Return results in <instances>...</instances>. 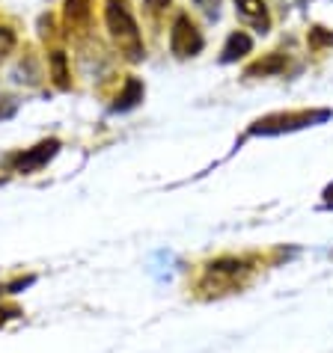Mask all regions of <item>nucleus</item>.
<instances>
[{
  "mask_svg": "<svg viewBox=\"0 0 333 353\" xmlns=\"http://www.w3.org/2000/svg\"><path fill=\"white\" fill-rule=\"evenodd\" d=\"M104 18H107V27L116 39V45L122 48L131 60H140L143 57V42H140V33H137V21L131 18L125 0H107V9H104Z\"/></svg>",
  "mask_w": 333,
  "mask_h": 353,
  "instance_id": "f257e3e1",
  "label": "nucleus"
},
{
  "mask_svg": "<svg viewBox=\"0 0 333 353\" xmlns=\"http://www.w3.org/2000/svg\"><path fill=\"white\" fill-rule=\"evenodd\" d=\"M327 110L321 113H289V116H268V119H259L253 125V134H280V131H295L303 128V125H312V122H321L327 119Z\"/></svg>",
  "mask_w": 333,
  "mask_h": 353,
  "instance_id": "f03ea898",
  "label": "nucleus"
},
{
  "mask_svg": "<svg viewBox=\"0 0 333 353\" xmlns=\"http://www.w3.org/2000/svg\"><path fill=\"white\" fill-rule=\"evenodd\" d=\"M170 48H173L175 57H193L202 48V36H200L197 27L191 24L188 15L175 18V24H173V30H170Z\"/></svg>",
  "mask_w": 333,
  "mask_h": 353,
  "instance_id": "7ed1b4c3",
  "label": "nucleus"
},
{
  "mask_svg": "<svg viewBox=\"0 0 333 353\" xmlns=\"http://www.w3.org/2000/svg\"><path fill=\"white\" fill-rule=\"evenodd\" d=\"M247 270V264L238 261V259H220V261H211L209 270H205V282L202 285L209 288L214 282V288H232V282Z\"/></svg>",
  "mask_w": 333,
  "mask_h": 353,
  "instance_id": "20e7f679",
  "label": "nucleus"
},
{
  "mask_svg": "<svg viewBox=\"0 0 333 353\" xmlns=\"http://www.w3.org/2000/svg\"><path fill=\"white\" fill-rule=\"evenodd\" d=\"M54 152H57V140H48V143H42V145H36L33 152H27V154H21L15 163H18V170L21 172H33V170H39L45 161H51L54 158Z\"/></svg>",
  "mask_w": 333,
  "mask_h": 353,
  "instance_id": "39448f33",
  "label": "nucleus"
},
{
  "mask_svg": "<svg viewBox=\"0 0 333 353\" xmlns=\"http://www.w3.org/2000/svg\"><path fill=\"white\" fill-rule=\"evenodd\" d=\"M250 48H253V39L247 33H241V30L232 33L227 48H223V63H232V60H238V57L250 54Z\"/></svg>",
  "mask_w": 333,
  "mask_h": 353,
  "instance_id": "423d86ee",
  "label": "nucleus"
},
{
  "mask_svg": "<svg viewBox=\"0 0 333 353\" xmlns=\"http://www.w3.org/2000/svg\"><path fill=\"white\" fill-rule=\"evenodd\" d=\"M238 9L241 15L247 18V21H253L259 27L262 33L268 30V15H265V6H262V0H238Z\"/></svg>",
  "mask_w": 333,
  "mask_h": 353,
  "instance_id": "0eeeda50",
  "label": "nucleus"
},
{
  "mask_svg": "<svg viewBox=\"0 0 333 353\" xmlns=\"http://www.w3.org/2000/svg\"><path fill=\"white\" fill-rule=\"evenodd\" d=\"M137 101H143V83L140 81H129L125 83V92L116 98V110H131Z\"/></svg>",
  "mask_w": 333,
  "mask_h": 353,
  "instance_id": "6e6552de",
  "label": "nucleus"
},
{
  "mask_svg": "<svg viewBox=\"0 0 333 353\" xmlns=\"http://www.w3.org/2000/svg\"><path fill=\"white\" fill-rule=\"evenodd\" d=\"M283 65H286V57H283V54H271L268 60H259L256 65H250V68H247V74H250V77H256V74H262V77H265V74L280 72Z\"/></svg>",
  "mask_w": 333,
  "mask_h": 353,
  "instance_id": "1a4fd4ad",
  "label": "nucleus"
},
{
  "mask_svg": "<svg viewBox=\"0 0 333 353\" xmlns=\"http://www.w3.org/2000/svg\"><path fill=\"white\" fill-rule=\"evenodd\" d=\"M51 72H54V81H57V86H68L66 54H63V51H54V54H51Z\"/></svg>",
  "mask_w": 333,
  "mask_h": 353,
  "instance_id": "9d476101",
  "label": "nucleus"
},
{
  "mask_svg": "<svg viewBox=\"0 0 333 353\" xmlns=\"http://www.w3.org/2000/svg\"><path fill=\"white\" fill-rule=\"evenodd\" d=\"M90 3L93 0H68L66 3V12H68V21H86V15H90Z\"/></svg>",
  "mask_w": 333,
  "mask_h": 353,
  "instance_id": "9b49d317",
  "label": "nucleus"
},
{
  "mask_svg": "<svg viewBox=\"0 0 333 353\" xmlns=\"http://www.w3.org/2000/svg\"><path fill=\"white\" fill-rule=\"evenodd\" d=\"M12 45H15V33L9 27H0V60L12 51Z\"/></svg>",
  "mask_w": 333,
  "mask_h": 353,
  "instance_id": "f8f14e48",
  "label": "nucleus"
},
{
  "mask_svg": "<svg viewBox=\"0 0 333 353\" xmlns=\"http://www.w3.org/2000/svg\"><path fill=\"white\" fill-rule=\"evenodd\" d=\"M193 3H197L209 18H218L220 15V0H193Z\"/></svg>",
  "mask_w": 333,
  "mask_h": 353,
  "instance_id": "ddd939ff",
  "label": "nucleus"
},
{
  "mask_svg": "<svg viewBox=\"0 0 333 353\" xmlns=\"http://www.w3.org/2000/svg\"><path fill=\"white\" fill-rule=\"evenodd\" d=\"M325 202H327V205H330V208H333V184H330V188L325 190Z\"/></svg>",
  "mask_w": 333,
  "mask_h": 353,
  "instance_id": "4468645a",
  "label": "nucleus"
},
{
  "mask_svg": "<svg viewBox=\"0 0 333 353\" xmlns=\"http://www.w3.org/2000/svg\"><path fill=\"white\" fill-rule=\"evenodd\" d=\"M161 3H166V0H149V6H152V9H161Z\"/></svg>",
  "mask_w": 333,
  "mask_h": 353,
  "instance_id": "2eb2a0df",
  "label": "nucleus"
},
{
  "mask_svg": "<svg viewBox=\"0 0 333 353\" xmlns=\"http://www.w3.org/2000/svg\"><path fill=\"white\" fill-rule=\"evenodd\" d=\"M301 3H303V0H301Z\"/></svg>",
  "mask_w": 333,
  "mask_h": 353,
  "instance_id": "dca6fc26",
  "label": "nucleus"
}]
</instances>
